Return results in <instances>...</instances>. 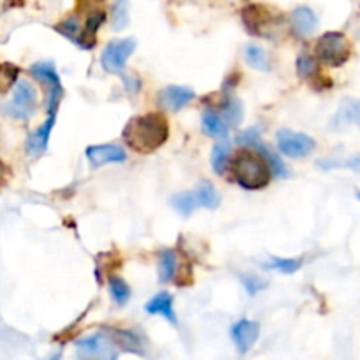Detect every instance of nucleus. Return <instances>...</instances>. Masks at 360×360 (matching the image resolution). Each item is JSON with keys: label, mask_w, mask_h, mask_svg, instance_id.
<instances>
[{"label": "nucleus", "mask_w": 360, "mask_h": 360, "mask_svg": "<svg viewBox=\"0 0 360 360\" xmlns=\"http://www.w3.org/2000/svg\"><path fill=\"white\" fill-rule=\"evenodd\" d=\"M130 150L148 155L164 146L169 139V123L162 112L136 116L125 125L122 134Z\"/></svg>", "instance_id": "obj_1"}, {"label": "nucleus", "mask_w": 360, "mask_h": 360, "mask_svg": "<svg viewBox=\"0 0 360 360\" xmlns=\"http://www.w3.org/2000/svg\"><path fill=\"white\" fill-rule=\"evenodd\" d=\"M232 179L245 190H262L269 185L273 172L267 158L255 148H241L227 162Z\"/></svg>", "instance_id": "obj_2"}, {"label": "nucleus", "mask_w": 360, "mask_h": 360, "mask_svg": "<svg viewBox=\"0 0 360 360\" xmlns=\"http://www.w3.org/2000/svg\"><path fill=\"white\" fill-rule=\"evenodd\" d=\"M352 46L347 35L341 32H327L316 41L315 58L329 67H341L348 62Z\"/></svg>", "instance_id": "obj_3"}, {"label": "nucleus", "mask_w": 360, "mask_h": 360, "mask_svg": "<svg viewBox=\"0 0 360 360\" xmlns=\"http://www.w3.org/2000/svg\"><path fill=\"white\" fill-rule=\"evenodd\" d=\"M30 74L46 86L48 95H46V109H48V115L55 116L58 111V105L63 98V86L62 81H60L58 72H56L55 65L51 62H39L30 65Z\"/></svg>", "instance_id": "obj_4"}, {"label": "nucleus", "mask_w": 360, "mask_h": 360, "mask_svg": "<svg viewBox=\"0 0 360 360\" xmlns=\"http://www.w3.org/2000/svg\"><path fill=\"white\" fill-rule=\"evenodd\" d=\"M37 109V90L27 79L18 81L14 86L13 98L4 105V112L14 120H30Z\"/></svg>", "instance_id": "obj_5"}, {"label": "nucleus", "mask_w": 360, "mask_h": 360, "mask_svg": "<svg viewBox=\"0 0 360 360\" xmlns=\"http://www.w3.org/2000/svg\"><path fill=\"white\" fill-rule=\"evenodd\" d=\"M136 39L132 37L115 39V41L108 42V46H105L101 55V63L104 67V70L122 76L127 62L132 56V53L136 51Z\"/></svg>", "instance_id": "obj_6"}, {"label": "nucleus", "mask_w": 360, "mask_h": 360, "mask_svg": "<svg viewBox=\"0 0 360 360\" xmlns=\"http://www.w3.org/2000/svg\"><path fill=\"white\" fill-rule=\"evenodd\" d=\"M278 148L290 158H304L315 151L316 143L313 137L290 129H281L276 136Z\"/></svg>", "instance_id": "obj_7"}, {"label": "nucleus", "mask_w": 360, "mask_h": 360, "mask_svg": "<svg viewBox=\"0 0 360 360\" xmlns=\"http://www.w3.org/2000/svg\"><path fill=\"white\" fill-rule=\"evenodd\" d=\"M76 347L83 352L84 355L101 359V360H116V345L105 334H94L90 338L76 341Z\"/></svg>", "instance_id": "obj_8"}, {"label": "nucleus", "mask_w": 360, "mask_h": 360, "mask_svg": "<svg viewBox=\"0 0 360 360\" xmlns=\"http://www.w3.org/2000/svg\"><path fill=\"white\" fill-rule=\"evenodd\" d=\"M231 336L239 354L241 355L248 354L260 336V323L253 322V320H248V319L238 320V322L232 326Z\"/></svg>", "instance_id": "obj_9"}, {"label": "nucleus", "mask_w": 360, "mask_h": 360, "mask_svg": "<svg viewBox=\"0 0 360 360\" xmlns=\"http://www.w3.org/2000/svg\"><path fill=\"white\" fill-rule=\"evenodd\" d=\"M195 91L188 86H179V84H169L164 90L158 91V105L167 111H179L185 108L188 102L193 101Z\"/></svg>", "instance_id": "obj_10"}, {"label": "nucleus", "mask_w": 360, "mask_h": 360, "mask_svg": "<svg viewBox=\"0 0 360 360\" xmlns=\"http://www.w3.org/2000/svg\"><path fill=\"white\" fill-rule=\"evenodd\" d=\"M86 158L91 167H102L108 164H122L125 162L127 153L116 144H95L86 148Z\"/></svg>", "instance_id": "obj_11"}, {"label": "nucleus", "mask_w": 360, "mask_h": 360, "mask_svg": "<svg viewBox=\"0 0 360 360\" xmlns=\"http://www.w3.org/2000/svg\"><path fill=\"white\" fill-rule=\"evenodd\" d=\"M243 20H245L246 28L257 35H267V30L273 28V16L266 7L259 6V4L246 7L243 11Z\"/></svg>", "instance_id": "obj_12"}, {"label": "nucleus", "mask_w": 360, "mask_h": 360, "mask_svg": "<svg viewBox=\"0 0 360 360\" xmlns=\"http://www.w3.org/2000/svg\"><path fill=\"white\" fill-rule=\"evenodd\" d=\"M144 311H146L148 315L164 316V319L169 320L172 326L178 323V316H176L174 313V297L165 290L158 292L153 299H150V301L146 302V306H144Z\"/></svg>", "instance_id": "obj_13"}, {"label": "nucleus", "mask_w": 360, "mask_h": 360, "mask_svg": "<svg viewBox=\"0 0 360 360\" xmlns=\"http://www.w3.org/2000/svg\"><path fill=\"white\" fill-rule=\"evenodd\" d=\"M55 127V116L48 115V120L39 127L37 130L30 134L27 141V151L30 157H41L46 150H48L49 136H51V130Z\"/></svg>", "instance_id": "obj_14"}, {"label": "nucleus", "mask_w": 360, "mask_h": 360, "mask_svg": "<svg viewBox=\"0 0 360 360\" xmlns=\"http://www.w3.org/2000/svg\"><path fill=\"white\" fill-rule=\"evenodd\" d=\"M290 23L292 28L295 30V34L301 35V37H308V35H311L313 32H315L316 25H319V18L313 13V9L301 6L297 7V9L292 11Z\"/></svg>", "instance_id": "obj_15"}, {"label": "nucleus", "mask_w": 360, "mask_h": 360, "mask_svg": "<svg viewBox=\"0 0 360 360\" xmlns=\"http://www.w3.org/2000/svg\"><path fill=\"white\" fill-rule=\"evenodd\" d=\"M359 112H360V104L354 98H348L341 104L340 111L334 116L333 120V129L334 130H343L348 125H357L359 123Z\"/></svg>", "instance_id": "obj_16"}, {"label": "nucleus", "mask_w": 360, "mask_h": 360, "mask_svg": "<svg viewBox=\"0 0 360 360\" xmlns=\"http://www.w3.org/2000/svg\"><path fill=\"white\" fill-rule=\"evenodd\" d=\"M112 343L116 345V348L120 350H125V352H132V354L137 355H144V348L143 343L137 340V336L130 330H111V336Z\"/></svg>", "instance_id": "obj_17"}, {"label": "nucleus", "mask_w": 360, "mask_h": 360, "mask_svg": "<svg viewBox=\"0 0 360 360\" xmlns=\"http://www.w3.org/2000/svg\"><path fill=\"white\" fill-rule=\"evenodd\" d=\"M202 130L211 137H225L227 136L229 123L218 112L206 111L202 115Z\"/></svg>", "instance_id": "obj_18"}, {"label": "nucleus", "mask_w": 360, "mask_h": 360, "mask_svg": "<svg viewBox=\"0 0 360 360\" xmlns=\"http://www.w3.org/2000/svg\"><path fill=\"white\" fill-rule=\"evenodd\" d=\"M193 193H195V199L199 206L207 207V210H217L220 206V195H218L217 188L210 181L199 183V186H197V190Z\"/></svg>", "instance_id": "obj_19"}, {"label": "nucleus", "mask_w": 360, "mask_h": 360, "mask_svg": "<svg viewBox=\"0 0 360 360\" xmlns=\"http://www.w3.org/2000/svg\"><path fill=\"white\" fill-rule=\"evenodd\" d=\"M245 60L250 67L257 70H269L271 58L264 48L257 44H250L245 48Z\"/></svg>", "instance_id": "obj_20"}, {"label": "nucleus", "mask_w": 360, "mask_h": 360, "mask_svg": "<svg viewBox=\"0 0 360 360\" xmlns=\"http://www.w3.org/2000/svg\"><path fill=\"white\" fill-rule=\"evenodd\" d=\"M130 23V2L129 0H115L111 6V28L123 30Z\"/></svg>", "instance_id": "obj_21"}, {"label": "nucleus", "mask_w": 360, "mask_h": 360, "mask_svg": "<svg viewBox=\"0 0 360 360\" xmlns=\"http://www.w3.org/2000/svg\"><path fill=\"white\" fill-rule=\"evenodd\" d=\"M176 269H178V257L172 250H164L158 259V280L160 281H171L176 276Z\"/></svg>", "instance_id": "obj_22"}, {"label": "nucleus", "mask_w": 360, "mask_h": 360, "mask_svg": "<svg viewBox=\"0 0 360 360\" xmlns=\"http://www.w3.org/2000/svg\"><path fill=\"white\" fill-rule=\"evenodd\" d=\"M229 157H231V144L227 139L214 144L213 153H211V165H213V171L217 174H224L225 169H227Z\"/></svg>", "instance_id": "obj_23"}, {"label": "nucleus", "mask_w": 360, "mask_h": 360, "mask_svg": "<svg viewBox=\"0 0 360 360\" xmlns=\"http://www.w3.org/2000/svg\"><path fill=\"white\" fill-rule=\"evenodd\" d=\"M109 292H111V297L116 306H125L130 301V295H132L127 281L118 276L109 278Z\"/></svg>", "instance_id": "obj_24"}, {"label": "nucleus", "mask_w": 360, "mask_h": 360, "mask_svg": "<svg viewBox=\"0 0 360 360\" xmlns=\"http://www.w3.org/2000/svg\"><path fill=\"white\" fill-rule=\"evenodd\" d=\"M171 204L179 214H183V217H190V214L195 211V207L199 206L195 199V193L193 192L176 193V195L171 199Z\"/></svg>", "instance_id": "obj_25"}, {"label": "nucleus", "mask_w": 360, "mask_h": 360, "mask_svg": "<svg viewBox=\"0 0 360 360\" xmlns=\"http://www.w3.org/2000/svg\"><path fill=\"white\" fill-rule=\"evenodd\" d=\"M18 70L13 63H0V94H7L11 86H14L18 81Z\"/></svg>", "instance_id": "obj_26"}, {"label": "nucleus", "mask_w": 360, "mask_h": 360, "mask_svg": "<svg viewBox=\"0 0 360 360\" xmlns=\"http://www.w3.org/2000/svg\"><path fill=\"white\" fill-rule=\"evenodd\" d=\"M302 266V260L301 259H281V257H273L269 260V266L271 269H276L283 274H294L301 269Z\"/></svg>", "instance_id": "obj_27"}, {"label": "nucleus", "mask_w": 360, "mask_h": 360, "mask_svg": "<svg viewBox=\"0 0 360 360\" xmlns=\"http://www.w3.org/2000/svg\"><path fill=\"white\" fill-rule=\"evenodd\" d=\"M319 72V63H316V58L309 55L299 56L297 60V74L301 79H309L315 74Z\"/></svg>", "instance_id": "obj_28"}, {"label": "nucleus", "mask_w": 360, "mask_h": 360, "mask_svg": "<svg viewBox=\"0 0 360 360\" xmlns=\"http://www.w3.org/2000/svg\"><path fill=\"white\" fill-rule=\"evenodd\" d=\"M224 120L225 122L232 123V125H238L243 118V105L238 98H229L227 104L224 105Z\"/></svg>", "instance_id": "obj_29"}, {"label": "nucleus", "mask_w": 360, "mask_h": 360, "mask_svg": "<svg viewBox=\"0 0 360 360\" xmlns=\"http://www.w3.org/2000/svg\"><path fill=\"white\" fill-rule=\"evenodd\" d=\"M56 30H58L62 35H65L67 39H70V41L76 42L77 35H79V32H81L79 20H77L76 16L67 18L65 21H62V23H60L58 27H56Z\"/></svg>", "instance_id": "obj_30"}, {"label": "nucleus", "mask_w": 360, "mask_h": 360, "mask_svg": "<svg viewBox=\"0 0 360 360\" xmlns=\"http://www.w3.org/2000/svg\"><path fill=\"white\" fill-rule=\"evenodd\" d=\"M241 281L250 295L259 294V292L266 287V281H262L260 278H257V276H241Z\"/></svg>", "instance_id": "obj_31"}, {"label": "nucleus", "mask_w": 360, "mask_h": 360, "mask_svg": "<svg viewBox=\"0 0 360 360\" xmlns=\"http://www.w3.org/2000/svg\"><path fill=\"white\" fill-rule=\"evenodd\" d=\"M238 143L245 148H253L257 143H260V134L257 129H248L238 137Z\"/></svg>", "instance_id": "obj_32"}, {"label": "nucleus", "mask_w": 360, "mask_h": 360, "mask_svg": "<svg viewBox=\"0 0 360 360\" xmlns=\"http://www.w3.org/2000/svg\"><path fill=\"white\" fill-rule=\"evenodd\" d=\"M6 178H7V165L0 160V185H4Z\"/></svg>", "instance_id": "obj_33"}, {"label": "nucleus", "mask_w": 360, "mask_h": 360, "mask_svg": "<svg viewBox=\"0 0 360 360\" xmlns=\"http://www.w3.org/2000/svg\"><path fill=\"white\" fill-rule=\"evenodd\" d=\"M48 360H62V354H60V352H58V354H55V355H53V357H49Z\"/></svg>", "instance_id": "obj_34"}]
</instances>
